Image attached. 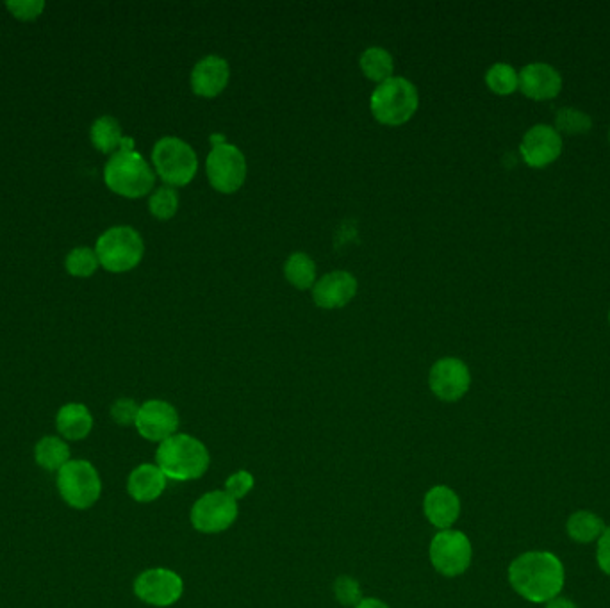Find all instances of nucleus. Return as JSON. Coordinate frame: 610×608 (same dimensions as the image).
<instances>
[{"mask_svg":"<svg viewBox=\"0 0 610 608\" xmlns=\"http://www.w3.org/2000/svg\"><path fill=\"white\" fill-rule=\"evenodd\" d=\"M134 592L141 601L154 607H170L181 600L184 582L172 569L154 567L143 571L136 582Z\"/></svg>","mask_w":610,"mask_h":608,"instance_id":"9b49d317","label":"nucleus"},{"mask_svg":"<svg viewBox=\"0 0 610 608\" xmlns=\"http://www.w3.org/2000/svg\"><path fill=\"white\" fill-rule=\"evenodd\" d=\"M207 179L220 193H234L247 179V159L240 148L229 143H213L206 161Z\"/></svg>","mask_w":610,"mask_h":608,"instance_id":"6e6552de","label":"nucleus"},{"mask_svg":"<svg viewBox=\"0 0 610 608\" xmlns=\"http://www.w3.org/2000/svg\"><path fill=\"white\" fill-rule=\"evenodd\" d=\"M355 608H389L384 601L377 600V598H363L359 601Z\"/></svg>","mask_w":610,"mask_h":608,"instance_id":"f704fd0d","label":"nucleus"},{"mask_svg":"<svg viewBox=\"0 0 610 608\" xmlns=\"http://www.w3.org/2000/svg\"><path fill=\"white\" fill-rule=\"evenodd\" d=\"M420 106V95L411 81L391 77L380 83L371 95V115L380 124L398 127L409 122Z\"/></svg>","mask_w":610,"mask_h":608,"instance_id":"20e7f679","label":"nucleus"},{"mask_svg":"<svg viewBox=\"0 0 610 608\" xmlns=\"http://www.w3.org/2000/svg\"><path fill=\"white\" fill-rule=\"evenodd\" d=\"M149 207L150 213L154 214L157 220H170V218H174L179 209V195L170 186L159 188L150 197Z\"/></svg>","mask_w":610,"mask_h":608,"instance_id":"c85d7f7f","label":"nucleus"},{"mask_svg":"<svg viewBox=\"0 0 610 608\" xmlns=\"http://www.w3.org/2000/svg\"><path fill=\"white\" fill-rule=\"evenodd\" d=\"M140 436L147 441L163 443L168 437L177 434L179 414L172 403L163 400H149L140 405L138 418L134 423Z\"/></svg>","mask_w":610,"mask_h":608,"instance_id":"ddd939ff","label":"nucleus"},{"mask_svg":"<svg viewBox=\"0 0 610 608\" xmlns=\"http://www.w3.org/2000/svg\"><path fill=\"white\" fill-rule=\"evenodd\" d=\"M91 143L102 154H115L122 147V127L113 116H102L91 125Z\"/></svg>","mask_w":610,"mask_h":608,"instance_id":"4be33fe9","label":"nucleus"},{"mask_svg":"<svg viewBox=\"0 0 610 608\" xmlns=\"http://www.w3.org/2000/svg\"><path fill=\"white\" fill-rule=\"evenodd\" d=\"M512 589L532 603H546L557 598L564 587L561 560L548 551H528L509 567Z\"/></svg>","mask_w":610,"mask_h":608,"instance_id":"f257e3e1","label":"nucleus"},{"mask_svg":"<svg viewBox=\"0 0 610 608\" xmlns=\"http://www.w3.org/2000/svg\"><path fill=\"white\" fill-rule=\"evenodd\" d=\"M609 321H610V313H609Z\"/></svg>","mask_w":610,"mask_h":608,"instance_id":"4c0bfd02","label":"nucleus"},{"mask_svg":"<svg viewBox=\"0 0 610 608\" xmlns=\"http://www.w3.org/2000/svg\"><path fill=\"white\" fill-rule=\"evenodd\" d=\"M334 592L343 605H357L359 601L363 600L359 594V584L355 582L354 578H348V576H341L336 580Z\"/></svg>","mask_w":610,"mask_h":608,"instance_id":"2f4dec72","label":"nucleus"},{"mask_svg":"<svg viewBox=\"0 0 610 608\" xmlns=\"http://www.w3.org/2000/svg\"><path fill=\"white\" fill-rule=\"evenodd\" d=\"M609 141H610V131H609Z\"/></svg>","mask_w":610,"mask_h":608,"instance_id":"e433bc0d","label":"nucleus"},{"mask_svg":"<svg viewBox=\"0 0 610 608\" xmlns=\"http://www.w3.org/2000/svg\"><path fill=\"white\" fill-rule=\"evenodd\" d=\"M165 473L156 464H141L132 469L127 480V491L132 500L140 503H150L157 500L166 489Z\"/></svg>","mask_w":610,"mask_h":608,"instance_id":"6ab92c4d","label":"nucleus"},{"mask_svg":"<svg viewBox=\"0 0 610 608\" xmlns=\"http://www.w3.org/2000/svg\"><path fill=\"white\" fill-rule=\"evenodd\" d=\"M152 161L156 172L163 181L172 186L190 184L198 170V159L195 150L179 138H163L152 150Z\"/></svg>","mask_w":610,"mask_h":608,"instance_id":"0eeeda50","label":"nucleus"},{"mask_svg":"<svg viewBox=\"0 0 610 608\" xmlns=\"http://www.w3.org/2000/svg\"><path fill=\"white\" fill-rule=\"evenodd\" d=\"M231 68L220 56H207L200 59L191 72V90L198 97L213 99L218 97L229 84Z\"/></svg>","mask_w":610,"mask_h":608,"instance_id":"2eb2a0df","label":"nucleus"},{"mask_svg":"<svg viewBox=\"0 0 610 608\" xmlns=\"http://www.w3.org/2000/svg\"><path fill=\"white\" fill-rule=\"evenodd\" d=\"M58 491L70 507L86 510L99 502L102 480L90 461L75 459L58 471Z\"/></svg>","mask_w":610,"mask_h":608,"instance_id":"423d86ee","label":"nucleus"},{"mask_svg":"<svg viewBox=\"0 0 610 608\" xmlns=\"http://www.w3.org/2000/svg\"><path fill=\"white\" fill-rule=\"evenodd\" d=\"M252 489H254V477H252V473H248L245 469L234 473L225 482V493L232 496L236 502L245 498Z\"/></svg>","mask_w":610,"mask_h":608,"instance_id":"c756f323","label":"nucleus"},{"mask_svg":"<svg viewBox=\"0 0 610 608\" xmlns=\"http://www.w3.org/2000/svg\"><path fill=\"white\" fill-rule=\"evenodd\" d=\"M593 120L584 111H578L573 107H562L555 115V131L564 134H586L591 131Z\"/></svg>","mask_w":610,"mask_h":608,"instance_id":"bb28decb","label":"nucleus"},{"mask_svg":"<svg viewBox=\"0 0 610 608\" xmlns=\"http://www.w3.org/2000/svg\"><path fill=\"white\" fill-rule=\"evenodd\" d=\"M143 252L145 245L140 234L125 225L104 232L95 248L99 263L111 273L131 272L141 263Z\"/></svg>","mask_w":610,"mask_h":608,"instance_id":"39448f33","label":"nucleus"},{"mask_svg":"<svg viewBox=\"0 0 610 608\" xmlns=\"http://www.w3.org/2000/svg\"><path fill=\"white\" fill-rule=\"evenodd\" d=\"M156 466L168 480L188 482L197 480L209 468V452L206 444L188 434H175L159 443Z\"/></svg>","mask_w":610,"mask_h":608,"instance_id":"7ed1b4c3","label":"nucleus"},{"mask_svg":"<svg viewBox=\"0 0 610 608\" xmlns=\"http://www.w3.org/2000/svg\"><path fill=\"white\" fill-rule=\"evenodd\" d=\"M423 510L430 525L436 526L439 530H448L459 519L461 500L450 487L436 485L425 494Z\"/></svg>","mask_w":610,"mask_h":608,"instance_id":"a211bd4d","label":"nucleus"},{"mask_svg":"<svg viewBox=\"0 0 610 608\" xmlns=\"http://www.w3.org/2000/svg\"><path fill=\"white\" fill-rule=\"evenodd\" d=\"M521 157L532 168H543L561 156V134L550 125H534L523 136L520 145Z\"/></svg>","mask_w":610,"mask_h":608,"instance_id":"4468645a","label":"nucleus"},{"mask_svg":"<svg viewBox=\"0 0 610 608\" xmlns=\"http://www.w3.org/2000/svg\"><path fill=\"white\" fill-rule=\"evenodd\" d=\"M605 532L603 519L598 518L593 512L578 510L568 519V535L577 543H593L602 537Z\"/></svg>","mask_w":610,"mask_h":608,"instance_id":"5701e85b","label":"nucleus"},{"mask_svg":"<svg viewBox=\"0 0 610 608\" xmlns=\"http://www.w3.org/2000/svg\"><path fill=\"white\" fill-rule=\"evenodd\" d=\"M429 555L437 573L454 578L462 575L470 567L473 550L468 535L448 528L434 535L430 543Z\"/></svg>","mask_w":610,"mask_h":608,"instance_id":"1a4fd4ad","label":"nucleus"},{"mask_svg":"<svg viewBox=\"0 0 610 608\" xmlns=\"http://www.w3.org/2000/svg\"><path fill=\"white\" fill-rule=\"evenodd\" d=\"M104 181L111 191L125 198H141L154 188L156 175L149 163L134 150L132 138H124L122 147L109 157Z\"/></svg>","mask_w":610,"mask_h":608,"instance_id":"f03ea898","label":"nucleus"},{"mask_svg":"<svg viewBox=\"0 0 610 608\" xmlns=\"http://www.w3.org/2000/svg\"><path fill=\"white\" fill-rule=\"evenodd\" d=\"M598 566L605 575L610 576V526L605 528L602 537L598 539V551H596Z\"/></svg>","mask_w":610,"mask_h":608,"instance_id":"72a5a7b5","label":"nucleus"},{"mask_svg":"<svg viewBox=\"0 0 610 608\" xmlns=\"http://www.w3.org/2000/svg\"><path fill=\"white\" fill-rule=\"evenodd\" d=\"M9 11L13 13V17H17L18 20H34V18L40 17L43 13L45 4L40 0H22V2H8L6 4Z\"/></svg>","mask_w":610,"mask_h":608,"instance_id":"473e14b6","label":"nucleus"},{"mask_svg":"<svg viewBox=\"0 0 610 608\" xmlns=\"http://www.w3.org/2000/svg\"><path fill=\"white\" fill-rule=\"evenodd\" d=\"M34 459L40 468L59 471L70 459V448L61 437L47 436L40 439L34 448Z\"/></svg>","mask_w":610,"mask_h":608,"instance_id":"412c9836","label":"nucleus"},{"mask_svg":"<svg viewBox=\"0 0 610 608\" xmlns=\"http://www.w3.org/2000/svg\"><path fill=\"white\" fill-rule=\"evenodd\" d=\"M546 608H577V605L566 598H555V600L548 601Z\"/></svg>","mask_w":610,"mask_h":608,"instance_id":"c9c22d12","label":"nucleus"},{"mask_svg":"<svg viewBox=\"0 0 610 608\" xmlns=\"http://www.w3.org/2000/svg\"><path fill=\"white\" fill-rule=\"evenodd\" d=\"M471 375L468 366L455 357H445L432 366L429 386L432 393L443 402H457L468 393Z\"/></svg>","mask_w":610,"mask_h":608,"instance_id":"f8f14e48","label":"nucleus"},{"mask_svg":"<svg viewBox=\"0 0 610 608\" xmlns=\"http://www.w3.org/2000/svg\"><path fill=\"white\" fill-rule=\"evenodd\" d=\"M99 264V257L91 248H75L66 257V272L84 279L97 272Z\"/></svg>","mask_w":610,"mask_h":608,"instance_id":"cd10ccee","label":"nucleus"},{"mask_svg":"<svg viewBox=\"0 0 610 608\" xmlns=\"http://www.w3.org/2000/svg\"><path fill=\"white\" fill-rule=\"evenodd\" d=\"M138 412H140V405L131 400V398H120V400H116L113 403V407H111V416H113V420L118 423V425H122V427H129V425H134L136 423V418H138Z\"/></svg>","mask_w":610,"mask_h":608,"instance_id":"7c9ffc66","label":"nucleus"},{"mask_svg":"<svg viewBox=\"0 0 610 608\" xmlns=\"http://www.w3.org/2000/svg\"><path fill=\"white\" fill-rule=\"evenodd\" d=\"M284 275L289 284L297 289L313 288L316 284V264L307 254H291L284 264Z\"/></svg>","mask_w":610,"mask_h":608,"instance_id":"393cba45","label":"nucleus"},{"mask_svg":"<svg viewBox=\"0 0 610 608\" xmlns=\"http://www.w3.org/2000/svg\"><path fill=\"white\" fill-rule=\"evenodd\" d=\"M357 293V280L348 272H330L313 286L314 304L322 309H341Z\"/></svg>","mask_w":610,"mask_h":608,"instance_id":"dca6fc26","label":"nucleus"},{"mask_svg":"<svg viewBox=\"0 0 610 608\" xmlns=\"http://www.w3.org/2000/svg\"><path fill=\"white\" fill-rule=\"evenodd\" d=\"M238 519V502L225 491H211L191 509V525L202 534H220Z\"/></svg>","mask_w":610,"mask_h":608,"instance_id":"9d476101","label":"nucleus"},{"mask_svg":"<svg viewBox=\"0 0 610 608\" xmlns=\"http://www.w3.org/2000/svg\"><path fill=\"white\" fill-rule=\"evenodd\" d=\"M56 427L66 441H81L90 436L93 416L83 403H66L56 416Z\"/></svg>","mask_w":610,"mask_h":608,"instance_id":"aec40b11","label":"nucleus"},{"mask_svg":"<svg viewBox=\"0 0 610 608\" xmlns=\"http://www.w3.org/2000/svg\"><path fill=\"white\" fill-rule=\"evenodd\" d=\"M486 84L498 95H511L520 88V75L511 65L496 63L487 70Z\"/></svg>","mask_w":610,"mask_h":608,"instance_id":"a878e982","label":"nucleus"},{"mask_svg":"<svg viewBox=\"0 0 610 608\" xmlns=\"http://www.w3.org/2000/svg\"><path fill=\"white\" fill-rule=\"evenodd\" d=\"M562 77L553 66L532 63L520 72V90L532 100H550L559 95Z\"/></svg>","mask_w":610,"mask_h":608,"instance_id":"f3484780","label":"nucleus"},{"mask_svg":"<svg viewBox=\"0 0 610 608\" xmlns=\"http://www.w3.org/2000/svg\"><path fill=\"white\" fill-rule=\"evenodd\" d=\"M361 70L363 74L375 83H384L393 77V58L389 54L388 50L380 49V47H371V49L364 50L363 56H361Z\"/></svg>","mask_w":610,"mask_h":608,"instance_id":"b1692460","label":"nucleus"}]
</instances>
